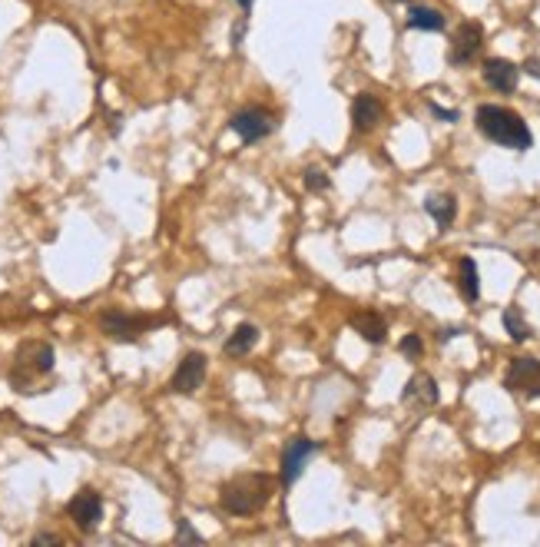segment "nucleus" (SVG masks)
<instances>
[{"mask_svg":"<svg viewBox=\"0 0 540 547\" xmlns=\"http://www.w3.org/2000/svg\"><path fill=\"white\" fill-rule=\"evenodd\" d=\"M272 491H276V481L269 475H239L223 488L219 505H223V511H229V515L249 517L269 505Z\"/></svg>","mask_w":540,"mask_h":547,"instance_id":"f03ea898","label":"nucleus"},{"mask_svg":"<svg viewBox=\"0 0 540 547\" xmlns=\"http://www.w3.org/2000/svg\"><path fill=\"white\" fill-rule=\"evenodd\" d=\"M504 388L520 398H540V359H530V355L510 359L504 372Z\"/></svg>","mask_w":540,"mask_h":547,"instance_id":"20e7f679","label":"nucleus"},{"mask_svg":"<svg viewBox=\"0 0 540 547\" xmlns=\"http://www.w3.org/2000/svg\"><path fill=\"white\" fill-rule=\"evenodd\" d=\"M229 126H233V133L239 136L243 143H259V140H265V136L276 130V120L265 114V110L245 106V110H239V114L229 120Z\"/></svg>","mask_w":540,"mask_h":547,"instance_id":"39448f33","label":"nucleus"},{"mask_svg":"<svg viewBox=\"0 0 540 547\" xmlns=\"http://www.w3.org/2000/svg\"><path fill=\"white\" fill-rule=\"evenodd\" d=\"M461 299L464 302H478L481 299V279H478V262L471 256L461 259Z\"/></svg>","mask_w":540,"mask_h":547,"instance_id":"a211bd4d","label":"nucleus"},{"mask_svg":"<svg viewBox=\"0 0 540 547\" xmlns=\"http://www.w3.org/2000/svg\"><path fill=\"white\" fill-rule=\"evenodd\" d=\"M500 322H504V329H508V335L514 342H527L534 332H530V325L524 322V315H520V309H504V315H500Z\"/></svg>","mask_w":540,"mask_h":547,"instance_id":"6ab92c4d","label":"nucleus"},{"mask_svg":"<svg viewBox=\"0 0 540 547\" xmlns=\"http://www.w3.org/2000/svg\"><path fill=\"white\" fill-rule=\"evenodd\" d=\"M318 444L312 438H292L282 451V485H296L302 468H306L308 454H316Z\"/></svg>","mask_w":540,"mask_h":547,"instance_id":"9b49d317","label":"nucleus"},{"mask_svg":"<svg viewBox=\"0 0 540 547\" xmlns=\"http://www.w3.org/2000/svg\"><path fill=\"white\" fill-rule=\"evenodd\" d=\"M454 335H458V329H444V332L438 335V339H441V342H448V339H454Z\"/></svg>","mask_w":540,"mask_h":547,"instance_id":"a878e982","label":"nucleus"},{"mask_svg":"<svg viewBox=\"0 0 540 547\" xmlns=\"http://www.w3.org/2000/svg\"><path fill=\"white\" fill-rule=\"evenodd\" d=\"M206 369H209V359H206L203 351H189V355L176 365L169 388H173V392H179V395H193L196 388H203Z\"/></svg>","mask_w":540,"mask_h":547,"instance_id":"423d86ee","label":"nucleus"},{"mask_svg":"<svg viewBox=\"0 0 540 547\" xmlns=\"http://www.w3.org/2000/svg\"><path fill=\"white\" fill-rule=\"evenodd\" d=\"M328 187H332V183H328V176L322 173V169H308L306 173V189H312V193H325Z\"/></svg>","mask_w":540,"mask_h":547,"instance_id":"412c9836","label":"nucleus"},{"mask_svg":"<svg viewBox=\"0 0 540 547\" xmlns=\"http://www.w3.org/2000/svg\"><path fill=\"white\" fill-rule=\"evenodd\" d=\"M431 114H435V116H441V120H451V123H454V120H458V110H441L438 104H431Z\"/></svg>","mask_w":540,"mask_h":547,"instance_id":"5701e85b","label":"nucleus"},{"mask_svg":"<svg viewBox=\"0 0 540 547\" xmlns=\"http://www.w3.org/2000/svg\"><path fill=\"white\" fill-rule=\"evenodd\" d=\"M176 541H193V544H199V541H203V534H196L189 521H179V527H176Z\"/></svg>","mask_w":540,"mask_h":547,"instance_id":"4be33fe9","label":"nucleus"},{"mask_svg":"<svg viewBox=\"0 0 540 547\" xmlns=\"http://www.w3.org/2000/svg\"><path fill=\"white\" fill-rule=\"evenodd\" d=\"M401 402L408 405V408H435L438 405V382L431 378L428 372H415L405 385V392H401Z\"/></svg>","mask_w":540,"mask_h":547,"instance_id":"f8f14e48","label":"nucleus"},{"mask_svg":"<svg viewBox=\"0 0 540 547\" xmlns=\"http://www.w3.org/2000/svg\"><path fill=\"white\" fill-rule=\"evenodd\" d=\"M255 342H259V329L255 325H249V322H243V325H235V332L229 335V342H225V355H249V351L255 349Z\"/></svg>","mask_w":540,"mask_h":547,"instance_id":"f3484780","label":"nucleus"},{"mask_svg":"<svg viewBox=\"0 0 540 547\" xmlns=\"http://www.w3.org/2000/svg\"><path fill=\"white\" fill-rule=\"evenodd\" d=\"M381 116H385V106H381V100L375 94L355 96V104H352V123H355V130H362V133L375 130L381 123Z\"/></svg>","mask_w":540,"mask_h":547,"instance_id":"ddd939ff","label":"nucleus"},{"mask_svg":"<svg viewBox=\"0 0 540 547\" xmlns=\"http://www.w3.org/2000/svg\"><path fill=\"white\" fill-rule=\"evenodd\" d=\"M474 123L484 136H488L490 143L504 146V150H530L534 146V133H530V126L520 120V114L508 110V106H498V104H484L478 106V114H474Z\"/></svg>","mask_w":540,"mask_h":547,"instance_id":"f257e3e1","label":"nucleus"},{"mask_svg":"<svg viewBox=\"0 0 540 547\" xmlns=\"http://www.w3.org/2000/svg\"><path fill=\"white\" fill-rule=\"evenodd\" d=\"M57 541H60L57 534H37L33 537V544H57Z\"/></svg>","mask_w":540,"mask_h":547,"instance_id":"393cba45","label":"nucleus"},{"mask_svg":"<svg viewBox=\"0 0 540 547\" xmlns=\"http://www.w3.org/2000/svg\"><path fill=\"white\" fill-rule=\"evenodd\" d=\"M524 73H530L534 80H540V57H530V60L524 63Z\"/></svg>","mask_w":540,"mask_h":547,"instance_id":"b1692460","label":"nucleus"},{"mask_svg":"<svg viewBox=\"0 0 540 547\" xmlns=\"http://www.w3.org/2000/svg\"><path fill=\"white\" fill-rule=\"evenodd\" d=\"M235 4H239L243 11H249V7H252V0H235Z\"/></svg>","mask_w":540,"mask_h":547,"instance_id":"bb28decb","label":"nucleus"},{"mask_svg":"<svg viewBox=\"0 0 540 547\" xmlns=\"http://www.w3.org/2000/svg\"><path fill=\"white\" fill-rule=\"evenodd\" d=\"M398 349H401V355H405V359H421V351H425V342H421V335H415V332H411V335H405V339H401V345H398Z\"/></svg>","mask_w":540,"mask_h":547,"instance_id":"aec40b11","label":"nucleus"},{"mask_svg":"<svg viewBox=\"0 0 540 547\" xmlns=\"http://www.w3.org/2000/svg\"><path fill=\"white\" fill-rule=\"evenodd\" d=\"M53 369V349L50 345H23L21 355H17V365H14L11 372V382L14 388H21V392H31V385L37 375H47Z\"/></svg>","mask_w":540,"mask_h":547,"instance_id":"7ed1b4c3","label":"nucleus"},{"mask_svg":"<svg viewBox=\"0 0 540 547\" xmlns=\"http://www.w3.org/2000/svg\"><path fill=\"white\" fill-rule=\"evenodd\" d=\"M156 325L153 319H140V315H126V312H103L100 315V329L103 335H110L116 342H136L140 332Z\"/></svg>","mask_w":540,"mask_h":547,"instance_id":"6e6552de","label":"nucleus"},{"mask_svg":"<svg viewBox=\"0 0 540 547\" xmlns=\"http://www.w3.org/2000/svg\"><path fill=\"white\" fill-rule=\"evenodd\" d=\"M408 27H411V31L438 33V31H444V27H448V21H444V14H441V11L418 4V7H411V11H408Z\"/></svg>","mask_w":540,"mask_h":547,"instance_id":"dca6fc26","label":"nucleus"},{"mask_svg":"<svg viewBox=\"0 0 540 547\" xmlns=\"http://www.w3.org/2000/svg\"><path fill=\"white\" fill-rule=\"evenodd\" d=\"M425 213H428L441 229H448L454 219H458V199L448 196V193H435V196L425 199Z\"/></svg>","mask_w":540,"mask_h":547,"instance_id":"2eb2a0df","label":"nucleus"},{"mask_svg":"<svg viewBox=\"0 0 540 547\" xmlns=\"http://www.w3.org/2000/svg\"><path fill=\"white\" fill-rule=\"evenodd\" d=\"M70 517H73V524L80 527V531H96V524L103 521V497L93 491V488H83V491H77L70 501Z\"/></svg>","mask_w":540,"mask_h":547,"instance_id":"0eeeda50","label":"nucleus"},{"mask_svg":"<svg viewBox=\"0 0 540 547\" xmlns=\"http://www.w3.org/2000/svg\"><path fill=\"white\" fill-rule=\"evenodd\" d=\"M481 73H484V83H488L490 90H498V94H514V90H517L520 67L504 60V57H490V60H484V70Z\"/></svg>","mask_w":540,"mask_h":547,"instance_id":"9d476101","label":"nucleus"},{"mask_svg":"<svg viewBox=\"0 0 540 547\" xmlns=\"http://www.w3.org/2000/svg\"><path fill=\"white\" fill-rule=\"evenodd\" d=\"M352 329H355L365 342H371V345H381V342L388 339V322L371 309L355 312V315H352Z\"/></svg>","mask_w":540,"mask_h":547,"instance_id":"4468645a","label":"nucleus"},{"mask_svg":"<svg viewBox=\"0 0 540 547\" xmlns=\"http://www.w3.org/2000/svg\"><path fill=\"white\" fill-rule=\"evenodd\" d=\"M481 41H484V27H481V23H474V21L461 23L458 33H454V41H451V47H448V63H454V67L471 63L478 57Z\"/></svg>","mask_w":540,"mask_h":547,"instance_id":"1a4fd4ad","label":"nucleus"}]
</instances>
